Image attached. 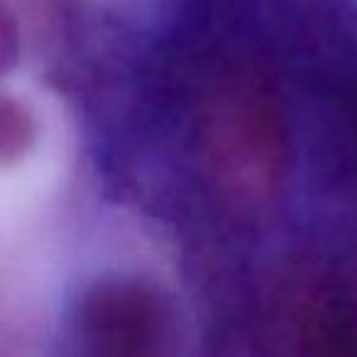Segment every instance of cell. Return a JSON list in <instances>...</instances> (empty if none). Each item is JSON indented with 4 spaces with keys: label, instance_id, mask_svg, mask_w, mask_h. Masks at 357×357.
<instances>
[{
    "label": "cell",
    "instance_id": "obj_1",
    "mask_svg": "<svg viewBox=\"0 0 357 357\" xmlns=\"http://www.w3.org/2000/svg\"><path fill=\"white\" fill-rule=\"evenodd\" d=\"M208 152L220 181L250 201L267 199L282 172V137L274 113L252 91H230L208 115Z\"/></svg>",
    "mask_w": 357,
    "mask_h": 357
},
{
    "label": "cell",
    "instance_id": "obj_2",
    "mask_svg": "<svg viewBox=\"0 0 357 357\" xmlns=\"http://www.w3.org/2000/svg\"><path fill=\"white\" fill-rule=\"evenodd\" d=\"M47 120L30 96L0 89V174L25 176L45 152ZM45 157V154H42Z\"/></svg>",
    "mask_w": 357,
    "mask_h": 357
},
{
    "label": "cell",
    "instance_id": "obj_3",
    "mask_svg": "<svg viewBox=\"0 0 357 357\" xmlns=\"http://www.w3.org/2000/svg\"><path fill=\"white\" fill-rule=\"evenodd\" d=\"M20 59V25L8 0H0V76H6Z\"/></svg>",
    "mask_w": 357,
    "mask_h": 357
}]
</instances>
